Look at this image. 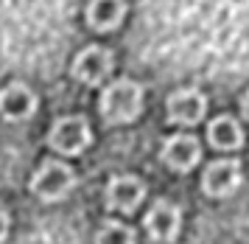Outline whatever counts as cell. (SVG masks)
Wrapping results in <instances>:
<instances>
[{
	"instance_id": "5b68a950",
	"label": "cell",
	"mask_w": 249,
	"mask_h": 244,
	"mask_svg": "<svg viewBox=\"0 0 249 244\" xmlns=\"http://www.w3.org/2000/svg\"><path fill=\"white\" fill-rule=\"evenodd\" d=\"M146 233L151 242L157 244H168L179 236L182 227V211L168 200H157L151 205V211L146 213Z\"/></svg>"
},
{
	"instance_id": "52a82bcc",
	"label": "cell",
	"mask_w": 249,
	"mask_h": 244,
	"mask_svg": "<svg viewBox=\"0 0 249 244\" xmlns=\"http://www.w3.org/2000/svg\"><path fill=\"white\" fill-rule=\"evenodd\" d=\"M241 185V163L238 160H215L204 168L202 177V191L213 200L230 197L235 194V188Z\"/></svg>"
},
{
	"instance_id": "4fadbf2b",
	"label": "cell",
	"mask_w": 249,
	"mask_h": 244,
	"mask_svg": "<svg viewBox=\"0 0 249 244\" xmlns=\"http://www.w3.org/2000/svg\"><path fill=\"white\" fill-rule=\"evenodd\" d=\"M95 244H135V230L124 222H104L95 233Z\"/></svg>"
},
{
	"instance_id": "7a4b0ae2",
	"label": "cell",
	"mask_w": 249,
	"mask_h": 244,
	"mask_svg": "<svg viewBox=\"0 0 249 244\" xmlns=\"http://www.w3.org/2000/svg\"><path fill=\"white\" fill-rule=\"evenodd\" d=\"M76 185V171L62 163V160H42V166L31 177V191L42 202H59L65 200Z\"/></svg>"
},
{
	"instance_id": "6da1fadb",
	"label": "cell",
	"mask_w": 249,
	"mask_h": 244,
	"mask_svg": "<svg viewBox=\"0 0 249 244\" xmlns=\"http://www.w3.org/2000/svg\"><path fill=\"white\" fill-rule=\"evenodd\" d=\"M143 110V87L132 79H118L101 93V118L107 123H129Z\"/></svg>"
},
{
	"instance_id": "8fae6325",
	"label": "cell",
	"mask_w": 249,
	"mask_h": 244,
	"mask_svg": "<svg viewBox=\"0 0 249 244\" xmlns=\"http://www.w3.org/2000/svg\"><path fill=\"white\" fill-rule=\"evenodd\" d=\"M126 3L124 0H90L87 3V22L95 31H112L124 22Z\"/></svg>"
},
{
	"instance_id": "9c48e42d",
	"label": "cell",
	"mask_w": 249,
	"mask_h": 244,
	"mask_svg": "<svg viewBox=\"0 0 249 244\" xmlns=\"http://www.w3.org/2000/svg\"><path fill=\"white\" fill-rule=\"evenodd\" d=\"M143 197H146V185L132 174L112 177L109 185H107V208H112V211H121V213L135 211L143 202Z\"/></svg>"
},
{
	"instance_id": "9a60e30c",
	"label": "cell",
	"mask_w": 249,
	"mask_h": 244,
	"mask_svg": "<svg viewBox=\"0 0 249 244\" xmlns=\"http://www.w3.org/2000/svg\"><path fill=\"white\" fill-rule=\"evenodd\" d=\"M241 112H244V121L249 123V93L244 96V101H241Z\"/></svg>"
},
{
	"instance_id": "277c9868",
	"label": "cell",
	"mask_w": 249,
	"mask_h": 244,
	"mask_svg": "<svg viewBox=\"0 0 249 244\" xmlns=\"http://www.w3.org/2000/svg\"><path fill=\"white\" fill-rule=\"evenodd\" d=\"M115 67V59H112V51L109 48H101V45H90L79 51V56L73 59V76L79 79L81 84H101L104 79L112 73Z\"/></svg>"
},
{
	"instance_id": "ba28073f",
	"label": "cell",
	"mask_w": 249,
	"mask_h": 244,
	"mask_svg": "<svg viewBox=\"0 0 249 244\" xmlns=\"http://www.w3.org/2000/svg\"><path fill=\"white\" fill-rule=\"evenodd\" d=\"M199 160H202V146H199V138H193V135H171L162 143V163L171 166L174 171L185 174Z\"/></svg>"
},
{
	"instance_id": "5bb4252c",
	"label": "cell",
	"mask_w": 249,
	"mask_h": 244,
	"mask_svg": "<svg viewBox=\"0 0 249 244\" xmlns=\"http://www.w3.org/2000/svg\"><path fill=\"white\" fill-rule=\"evenodd\" d=\"M9 224H12V219H9V211H6V205L0 202V242L9 236Z\"/></svg>"
},
{
	"instance_id": "8992f818",
	"label": "cell",
	"mask_w": 249,
	"mask_h": 244,
	"mask_svg": "<svg viewBox=\"0 0 249 244\" xmlns=\"http://www.w3.org/2000/svg\"><path fill=\"white\" fill-rule=\"evenodd\" d=\"M165 112H168V121L171 123H179V126H193V123H199L204 118V112H207V99H204V93L199 90H177V93H171L168 101H165Z\"/></svg>"
},
{
	"instance_id": "7c38bea8",
	"label": "cell",
	"mask_w": 249,
	"mask_h": 244,
	"mask_svg": "<svg viewBox=\"0 0 249 244\" xmlns=\"http://www.w3.org/2000/svg\"><path fill=\"white\" fill-rule=\"evenodd\" d=\"M207 138L215 149L221 152H235L244 146V129L232 115H218L210 126H207Z\"/></svg>"
},
{
	"instance_id": "30bf717a",
	"label": "cell",
	"mask_w": 249,
	"mask_h": 244,
	"mask_svg": "<svg viewBox=\"0 0 249 244\" xmlns=\"http://www.w3.org/2000/svg\"><path fill=\"white\" fill-rule=\"evenodd\" d=\"M36 112V96L31 90L20 84V81H12L0 90V118L6 121H25Z\"/></svg>"
},
{
	"instance_id": "3957f363",
	"label": "cell",
	"mask_w": 249,
	"mask_h": 244,
	"mask_svg": "<svg viewBox=\"0 0 249 244\" xmlns=\"http://www.w3.org/2000/svg\"><path fill=\"white\" fill-rule=\"evenodd\" d=\"M92 143V132L87 118L81 115H65V118H56L51 132H48V146L56 149L59 155H81L87 146Z\"/></svg>"
}]
</instances>
